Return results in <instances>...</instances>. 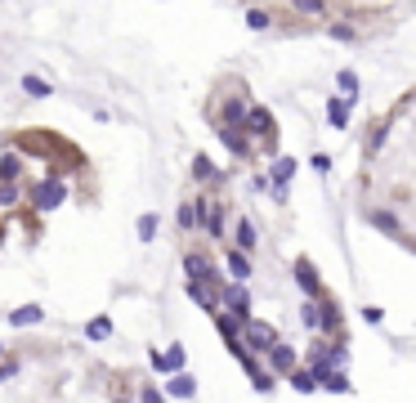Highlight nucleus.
Returning <instances> with one entry per match:
<instances>
[{
  "instance_id": "f257e3e1",
  "label": "nucleus",
  "mask_w": 416,
  "mask_h": 403,
  "mask_svg": "<svg viewBox=\"0 0 416 403\" xmlns=\"http://www.w3.org/2000/svg\"><path fill=\"white\" fill-rule=\"evenodd\" d=\"M255 139V148L260 153H268L273 157L278 153V121H273V113H268L264 103H251V117H247V126H242Z\"/></svg>"
},
{
  "instance_id": "f03ea898",
  "label": "nucleus",
  "mask_w": 416,
  "mask_h": 403,
  "mask_svg": "<svg viewBox=\"0 0 416 403\" xmlns=\"http://www.w3.org/2000/svg\"><path fill=\"white\" fill-rule=\"evenodd\" d=\"M183 274H188V283H202V287H211V291H224V283H228L206 251H188V255H183Z\"/></svg>"
},
{
  "instance_id": "7ed1b4c3",
  "label": "nucleus",
  "mask_w": 416,
  "mask_h": 403,
  "mask_svg": "<svg viewBox=\"0 0 416 403\" xmlns=\"http://www.w3.org/2000/svg\"><path fill=\"white\" fill-rule=\"evenodd\" d=\"M27 198H32V206H36V211H58V206L67 202V184L58 179V170H50V175L41 179V184H32V193H27Z\"/></svg>"
},
{
  "instance_id": "20e7f679",
  "label": "nucleus",
  "mask_w": 416,
  "mask_h": 403,
  "mask_svg": "<svg viewBox=\"0 0 416 403\" xmlns=\"http://www.w3.org/2000/svg\"><path fill=\"white\" fill-rule=\"evenodd\" d=\"M219 314H233L238 323H251V291H247V283H224V291H219Z\"/></svg>"
},
{
  "instance_id": "39448f33",
  "label": "nucleus",
  "mask_w": 416,
  "mask_h": 403,
  "mask_svg": "<svg viewBox=\"0 0 416 403\" xmlns=\"http://www.w3.org/2000/svg\"><path fill=\"white\" fill-rule=\"evenodd\" d=\"M242 345H247V354H255V359H260V354H268V350L278 345V327L251 319L247 327H242Z\"/></svg>"
},
{
  "instance_id": "423d86ee",
  "label": "nucleus",
  "mask_w": 416,
  "mask_h": 403,
  "mask_svg": "<svg viewBox=\"0 0 416 403\" xmlns=\"http://www.w3.org/2000/svg\"><path fill=\"white\" fill-rule=\"evenodd\" d=\"M296 287L304 291V300H323L327 291H323V278H318V269L309 255H296Z\"/></svg>"
},
{
  "instance_id": "0eeeda50",
  "label": "nucleus",
  "mask_w": 416,
  "mask_h": 403,
  "mask_svg": "<svg viewBox=\"0 0 416 403\" xmlns=\"http://www.w3.org/2000/svg\"><path fill=\"white\" fill-rule=\"evenodd\" d=\"M215 130H219V143H224V148L233 153L238 162H251V157L260 153V148L251 143V134H247V130H228V126H215Z\"/></svg>"
},
{
  "instance_id": "6e6552de",
  "label": "nucleus",
  "mask_w": 416,
  "mask_h": 403,
  "mask_svg": "<svg viewBox=\"0 0 416 403\" xmlns=\"http://www.w3.org/2000/svg\"><path fill=\"white\" fill-rule=\"evenodd\" d=\"M206 206L211 202H179V211H175V224L183 229V234H193V229H206Z\"/></svg>"
},
{
  "instance_id": "1a4fd4ad",
  "label": "nucleus",
  "mask_w": 416,
  "mask_h": 403,
  "mask_svg": "<svg viewBox=\"0 0 416 403\" xmlns=\"http://www.w3.org/2000/svg\"><path fill=\"white\" fill-rule=\"evenodd\" d=\"M264 359H268V372H273V376H291V372L300 368V363H296V350H291V345H282V340H278V345L268 350Z\"/></svg>"
},
{
  "instance_id": "9d476101",
  "label": "nucleus",
  "mask_w": 416,
  "mask_h": 403,
  "mask_svg": "<svg viewBox=\"0 0 416 403\" xmlns=\"http://www.w3.org/2000/svg\"><path fill=\"white\" fill-rule=\"evenodd\" d=\"M318 305H323V327H318V332L332 336V340H340V336H345V319H340V305H336L332 296H323Z\"/></svg>"
},
{
  "instance_id": "9b49d317",
  "label": "nucleus",
  "mask_w": 416,
  "mask_h": 403,
  "mask_svg": "<svg viewBox=\"0 0 416 403\" xmlns=\"http://www.w3.org/2000/svg\"><path fill=\"white\" fill-rule=\"evenodd\" d=\"M22 170H27V162H22L18 148H5V153H0V184H18Z\"/></svg>"
},
{
  "instance_id": "f8f14e48",
  "label": "nucleus",
  "mask_w": 416,
  "mask_h": 403,
  "mask_svg": "<svg viewBox=\"0 0 416 403\" xmlns=\"http://www.w3.org/2000/svg\"><path fill=\"white\" fill-rule=\"evenodd\" d=\"M183 363H188V354H183L179 340H175V345H170L166 354H152V368H157V372H170V376H179V372H183Z\"/></svg>"
},
{
  "instance_id": "ddd939ff",
  "label": "nucleus",
  "mask_w": 416,
  "mask_h": 403,
  "mask_svg": "<svg viewBox=\"0 0 416 403\" xmlns=\"http://www.w3.org/2000/svg\"><path fill=\"white\" fill-rule=\"evenodd\" d=\"M255 247H260V234H255V224H251V219H247V215H242V219H238V224H233V251H242V255H251Z\"/></svg>"
},
{
  "instance_id": "4468645a",
  "label": "nucleus",
  "mask_w": 416,
  "mask_h": 403,
  "mask_svg": "<svg viewBox=\"0 0 416 403\" xmlns=\"http://www.w3.org/2000/svg\"><path fill=\"white\" fill-rule=\"evenodd\" d=\"M367 224H372V229H381V234H389V238H403V219H398L394 211H385V206L367 211Z\"/></svg>"
},
{
  "instance_id": "2eb2a0df",
  "label": "nucleus",
  "mask_w": 416,
  "mask_h": 403,
  "mask_svg": "<svg viewBox=\"0 0 416 403\" xmlns=\"http://www.w3.org/2000/svg\"><path fill=\"white\" fill-rule=\"evenodd\" d=\"M224 264H228V283H247V278H251V255L224 247Z\"/></svg>"
},
{
  "instance_id": "dca6fc26",
  "label": "nucleus",
  "mask_w": 416,
  "mask_h": 403,
  "mask_svg": "<svg viewBox=\"0 0 416 403\" xmlns=\"http://www.w3.org/2000/svg\"><path fill=\"white\" fill-rule=\"evenodd\" d=\"M193 179H197V184H224V170H215L211 157L197 153V157H193Z\"/></svg>"
},
{
  "instance_id": "f3484780",
  "label": "nucleus",
  "mask_w": 416,
  "mask_h": 403,
  "mask_svg": "<svg viewBox=\"0 0 416 403\" xmlns=\"http://www.w3.org/2000/svg\"><path fill=\"white\" fill-rule=\"evenodd\" d=\"M349 117H353V99H327V126H336V130H345L349 126Z\"/></svg>"
},
{
  "instance_id": "a211bd4d",
  "label": "nucleus",
  "mask_w": 416,
  "mask_h": 403,
  "mask_svg": "<svg viewBox=\"0 0 416 403\" xmlns=\"http://www.w3.org/2000/svg\"><path fill=\"white\" fill-rule=\"evenodd\" d=\"M206 234H211L215 242L228 234V206H219V202H211V206H206Z\"/></svg>"
},
{
  "instance_id": "6ab92c4d",
  "label": "nucleus",
  "mask_w": 416,
  "mask_h": 403,
  "mask_svg": "<svg viewBox=\"0 0 416 403\" xmlns=\"http://www.w3.org/2000/svg\"><path fill=\"white\" fill-rule=\"evenodd\" d=\"M296 157H278V162L273 166H268V179H273V188H287L291 184V179H296Z\"/></svg>"
},
{
  "instance_id": "aec40b11",
  "label": "nucleus",
  "mask_w": 416,
  "mask_h": 403,
  "mask_svg": "<svg viewBox=\"0 0 416 403\" xmlns=\"http://www.w3.org/2000/svg\"><path fill=\"white\" fill-rule=\"evenodd\" d=\"M183 291H188V300H197V305H202V309H206V314H211V319H215V314H219V291H211V287H202V283H188V287H183Z\"/></svg>"
},
{
  "instance_id": "412c9836",
  "label": "nucleus",
  "mask_w": 416,
  "mask_h": 403,
  "mask_svg": "<svg viewBox=\"0 0 416 403\" xmlns=\"http://www.w3.org/2000/svg\"><path fill=\"white\" fill-rule=\"evenodd\" d=\"M166 395H170V399H193V395H197V381H193L188 372H179V376H170Z\"/></svg>"
},
{
  "instance_id": "4be33fe9",
  "label": "nucleus",
  "mask_w": 416,
  "mask_h": 403,
  "mask_svg": "<svg viewBox=\"0 0 416 403\" xmlns=\"http://www.w3.org/2000/svg\"><path fill=\"white\" fill-rule=\"evenodd\" d=\"M41 319H45V309H41V305H18V309L9 314V323H14V327H36Z\"/></svg>"
},
{
  "instance_id": "5701e85b",
  "label": "nucleus",
  "mask_w": 416,
  "mask_h": 403,
  "mask_svg": "<svg viewBox=\"0 0 416 403\" xmlns=\"http://www.w3.org/2000/svg\"><path fill=\"white\" fill-rule=\"evenodd\" d=\"M336 94H340V99H353V103H358V77H353L349 68L336 72Z\"/></svg>"
},
{
  "instance_id": "b1692460",
  "label": "nucleus",
  "mask_w": 416,
  "mask_h": 403,
  "mask_svg": "<svg viewBox=\"0 0 416 403\" xmlns=\"http://www.w3.org/2000/svg\"><path fill=\"white\" fill-rule=\"evenodd\" d=\"M22 94H32V99H50L54 85H50V81H41L36 72H27V77H22Z\"/></svg>"
},
{
  "instance_id": "393cba45",
  "label": "nucleus",
  "mask_w": 416,
  "mask_h": 403,
  "mask_svg": "<svg viewBox=\"0 0 416 403\" xmlns=\"http://www.w3.org/2000/svg\"><path fill=\"white\" fill-rule=\"evenodd\" d=\"M300 323L309 327V332H318V327H323V305H318V300H304V305H300Z\"/></svg>"
},
{
  "instance_id": "a878e982",
  "label": "nucleus",
  "mask_w": 416,
  "mask_h": 403,
  "mask_svg": "<svg viewBox=\"0 0 416 403\" xmlns=\"http://www.w3.org/2000/svg\"><path fill=\"white\" fill-rule=\"evenodd\" d=\"M85 336H90V340H108V336H112V319H108V314L90 319V323H85Z\"/></svg>"
},
{
  "instance_id": "bb28decb",
  "label": "nucleus",
  "mask_w": 416,
  "mask_h": 403,
  "mask_svg": "<svg viewBox=\"0 0 416 403\" xmlns=\"http://www.w3.org/2000/svg\"><path fill=\"white\" fill-rule=\"evenodd\" d=\"M287 381H291V385H296V390H300V395H313V390H318V381H313V376H309V368H296V372H291V376H287Z\"/></svg>"
},
{
  "instance_id": "cd10ccee",
  "label": "nucleus",
  "mask_w": 416,
  "mask_h": 403,
  "mask_svg": "<svg viewBox=\"0 0 416 403\" xmlns=\"http://www.w3.org/2000/svg\"><path fill=\"white\" fill-rule=\"evenodd\" d=\"M385 121H381V126H376V121H372V130H367V153H381L385 148Z\"/></svg>"
},
{
  "instance_id": "c85d7f7f",
  "label": "nucleus",
  "mask_w": 416,
  "mask_h": 403,
  "mask_svg": "<svg viewBox=\"0 0 416 403\" xmlns=\"http://www.w3.org/2000/svg\"><path fill=\"white\" fill-rule=\"evenodd\" d=\"M268 23H273V14H268V9H247V27H251V32H264Z\"/></svg>"
},
{
  "instance_id": "c756f323",
  "label": "nucleus",
  "mask_w": 416,
  "mask_h": 403,
  "mask_svg": "<svg viewBox=\"0 0 416 403\" xmlns=\"http://www.w3.org/2000/svg\"><path fill=\"white\" fill-rule=\"evenodd\" d=\"M327 32H332L336 41H358V27H353V23H340V18H336V23H332Z\"/></svg>"
},
{
  "instance_id": "7c9ffc66",
  "label": "nucleus",
  "mask_w": 416,
  "mask_h": 403,
  "mask_svg": "<svg viewBox=\"0 0 416 403\" xmlns=\"http://www.w3.org/2000/svg\"><path fill=\"white\" fill-rule=\"evenodd\" d=\"M18 198H22L18 184H0V206H5V211H9V206H18Z\"/></svg>"
},
{
  "instance_id": "2f4dec72",
  "label": "nucleus",
  "mask_w": 416,
  "mask_h": 403,
  "mask_svg": "<svg viewBox=\"0 0 416 403\" xmlns=\"http://www.w3.org/2000/svg\"><path fill=\"white\" fill-rule=\"evenodd\" d=\"M134 229H139L143 242H152L157 238V215H139V224H134Z\"/></svg>"
},
{
  "instance_id": "473e14b6",
  "label": "nucleus",
  "mask_w": 416,
  "mask_h": 403,
  "mask_svg": "<svg viewBox=\"0 0 416 403\" xmlns=\"http://www.w3.org/2000/svg\"><path fill=\"white\" fill-rule=\"evenodd\" d=\"M296 14H309V18H327L332 9H327V5H318V0H309V5L300 0V5H296Z\"/></svg>"
},
{
  "instance_id": "72a5a7b5",
  "label": "nucleus",
  "mask_w": 416,
  "mask_h": 403,
  "mask_svg": "<svg viewBox=\"0 0 416 403\" xmlns=\"http://www.w3.org/2000/svg\"><path fill=\"white\" fill-rule=\"evenodd\" d=\"M139 403H166V395L157 385H139Z\"/></svg>"
},
{
  "instance_id": "f704fd0d",
  "label": "nucleus",
  "mask_w": 416,
  "mask_h": 403,
  "mask_svg": "<svg viewBox=\"0 0 416 403\" xmlns=\"http://www.w3.org/2000/svg\"><path fill=\"white\" fill-rule=\"evenodd\" d=\"M327 390H332V395H349V376H345V372H336L332 381H327Z\"/></svg>"
},
{
  "instance_id": "c9c22d12",
  "label": "nucleus",
  "mask_w": 416,
  "mask_h": 403,
  "mask_svg": "<svg viewBox=\"0 0 416 403\" xmlns=\"http://www.w3.org/2000/svg\"><path fill=\"white\" fill-rule=\"evenodd\" d=\"M363 319H367V323H381V319H385V309H381V305H367Z\"/></svg>"
},
{
  "instance_id": "e433bc0d",
  "label": "nucleus",
  "mask_w": 416,
  "mask_h": 403,
  "mask_svg": "<svg viewBox=\"0 0 416 403\" xmlns=\"http://www.w3.org/2000/svg\"><path fill=\"white\" fill-rule=\"evenodd\" d=\"M14 372H18V363H14V359H5V363H0V381H9Z\"/></svg>"
},
{
  "instance_id": "4c0bfd02",
  "label": "nucleus",
  "mask_w": 416,
  "mask_h": 403,
  "mask_svg": "<svg viewBox=\"0 0 416 403\" xmlns=\"http://www.w3.org/2000/svg\"><path fill=\"white\" fill-rule=\"evenodd\" d=\"M313 170H332V157H327V153H313Z\"/></svg>"
},
{
  "instance_id": "58836bf2",
  "label": "nucleus",
  "mask_w": 416,
  "mask_h": 403,
  "mask_svg": "<svg viewBox=\"0 0 416 403\" xmlns=\"http://www.w3.org/2000/svg\"><path fill=\"white\" fill-rule=\"evenodd\" d=\"M408 247H412V251H416V238H408Z\"/></svg>"
},
{
  "instance_id": "ea45409f",
  "label": "nucleus",
  "mask_w": 416,
  "mask_h": 403,
  "mask_svg": "<svg viewBox=\"0 0 416 403\" xmlns=\"http://www.w3.org/2000/svg\"><path fill=\"white\" fill-rule=\"evenodd\" d=\"M5 354H9V350H5V345H0V359H5Z\"/></svg>"
}]
</instances>
